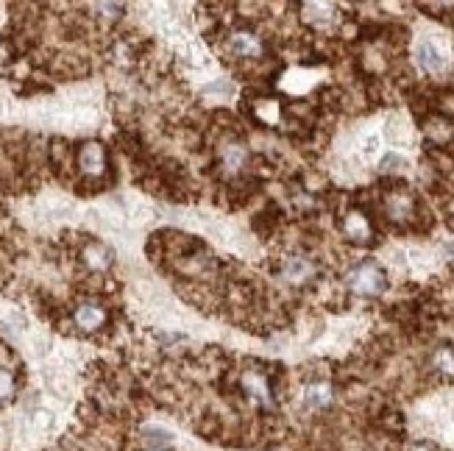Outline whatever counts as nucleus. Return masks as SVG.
<instances>
[{
    "label": "nucleus",
    "instance_id": "f257e3e1",
    "mask_svg": "<svg viewBox=\"0 0 454 451\" xmlns=\"http://www.w3.org/2000/svg\"><path fill=\"white\" fill-rule=\"evenodd\" d=\"M346 284H349V290L360 298H379L388 290V273L377 262L368 259V262H360L349 270Z\"/></svg>",
    "mask_w": 454,
    "mask_h": 451
},
{
    "label": "nucleus",
    "instance_id": "f03ea898",
    "mask_svg": "<svg viewBox=\"0 0 454 451\" xmlns=\"http://www.w3.org/2000/svg\"><path fill=\"white\" fill-rule=\"evenodd\" d=\"M106 148L101 142H87L78 151V170L87 176H103L106 173Z\"/></svg>",
    "mask_w": 454,
    "mask_h": 451
},
{
    "label": "nucleus",
    "instance_id": "7ed1b4c3",
    "mask_svg": "<svg viewBox=\"0 0 454 451\" xmlns=\"http://www.w3.org/2000/svg\"><path fill=\"white\" fill-rule=\"evenodd\" d=\"M229 53L237 59H260L262 56V42L251 31H234L229 36Z\"/></svg>",
    "mask_w": 454,
    "mask_h": 451
},
{
    "label": "nucleus",
    "instance_id": "20e7f679",
    "mask_svg": "<svg viewBox=\"0 0 454 451\" xmlns=\"http://www.w3.org/2000/svg\"><path fill=\"white\" fill-rule=\"evenodd\" d=\"M242 390L249 393V398L257 407H273V393H270V385H268L265 374H260V371L242 374Z\"/></svg>",
    "mask_w": 454,
    "mask_h": 451
},
{
    "label": "nucleus",
    "instance_id": "39448f33",
    "mask_svg": "<svg viewBox=\"0 0 454 451\" xmlns=\"http://www.w3.org/2000/svg\"><path fill=\"white\" fill-rule=\"evenodd\" d=\"M75 326L81 332H98L101 326L106 323V309L98 307L95 301H84V304H78L75 307Z\"/></svg>",
    "mask_w": 454,
    "mask_h": 451
},
{
    "label": "nucleus",
    "instance_id": "423d86ee",
    "mask_svg": "<svg viewBox=\"0 0 454 451\" xmlns=\"http://www.w3.org/2000/svg\"><path fill=\"white\" fill-rule=\"evenodd\" d=\"M281 276L287 281H293V284H304V281H310L315 276V265L307 257H290L284 262V268H281Z\"/></svg>",
    "mask_w": 454,
    "mask_h": 451
},
{
    "label": "nucleus",
    "instance_id": "0eeeda50",
    "mask_svg": "<svg viewBox=\"0 0 454 451\" xmlns=\"http://www.w3.org/2000/svg\"><path fill=\"white\" fill-rule=\"evenodd\" d=\"M332 387H329L326 382H312V385H307L304 387V396H301V401H304V407L307 409H326L329 404H332Z\"/></svg>",
    "mask_w": 454,
    "mask_h": 451
},
{
    "label": "nucleus",
    "instance_id": "6e6552de",
    "mask_svg": "<svg viewBox=\"0 0 454 451\" xmlns=\"http://www.w3.org/2000/svg\"><path fill=\"white\" fill-rule=\"evenodd\" d=\"M81 257H84V265H87L90 270H98V273L109 270V268H112V259H114V257H112V251L106 248L103 242H90Z\"/></svg>",
    "mask_w": 454,
    "mask_h": 451
},
{
    "label": "nucleus",
    "instance_id": "1a4fd4ad",
    "mask_svg": "<svg viewBox=\"0 0 454 451\" xmlns=\"http://www.w3.org/2000/svg\"><path fill=\"white\" fill-rule=\"evenodd\" d=\"M418 64H421L424 73H432V75H438V73L446 70V59H443V53L432 42H421L418 45Z\"/></svg>",
    "mask_w": 454,
    "mask_h": 451
},
{
    "label": "nucleus",
    "instance_id": "9d476101",
    "mask_svg": "<svg viewBox=\"0 0 454 451\" xmlns=\"http://www.w3.org/2000/svg\"><path fill=\"white\" fill-rule=\"evenodd\" d=\"M432 368L446 376V379H454V348L451 346H440L435 354H432Z\"/></svg>",
    "mask_w": 454,
    "mask_h": 451
},
{
    "label": "nucleus",
    "instance_id": "9b49d317",
    "mask_svg": "<svg viewBox=\"0 0 454 451\" xmlns=\"http://www.w3.org/2000/svg\"><path fill=\"white\" fill-rule=\"evenodd\" d=\"M346 234H349L351 240H357V242H365V240L370 237V226H368L365 215L351 212V215L346 218Z\"/></svg>",
    "mask_w": 454,
    "mask_h": 451
},
{
    "label": "nucleus",
    "instance_id": "f8f14e48",
    "mask_svg": "<svg viewBox=\"0 0 454 451\" xmlns=\"http://www.w3.org/2000/svg\"><path fill=\"white\" fill-rule=\"evenodd\" d=\"M245 156H249L245 145H240V142L223 145V165H226L229 170H240V168L245 165Z\"/></svg>",
    "mask_w": 454,
    "mask_h": 451
},
{
    "label": "nucleus",
    "instance_id": "ddd939ff",
    "mask_svg": "<svg viewBox=\"0 0 454 451\" xmlns=\"http://www.w3.org/2000/svg\"><path fill=\"white\" fill-rule=\"evenodd\" d=\"M388 212H390V218H407V215L412 212L409 195H401V192L390 195V198H388Z\"/></svg>",
    "mask_w": 454,
    "mask_h": 451
},
{
    "label": "nucleus",
    "instance_id": "4468645a",
    "mask_svg": "<svg viewBox=\"0 0 454 451\" xmlns=\"http://www.w3.org/2000/svg\"><path fill=\"white\" fill-rule=\"evenodd\" d=\"M14 396V376L6 368H0V401H9Z\"/></svg>",
    "mask_w": 454,
    "mask_h": 451
},
{
    "label": "nucleus",
    "instance_id": "2eb2a0df",
    "mask_svg": "<svg viewBox=\"0 0 454 451\" xmlns=\"http://www.w3.org/2000/svg\"><path fill=\"white\" fill-rule=\"evenodd\" d=\"M407 451H435V448H432L429 443H416V446H409Z\"/></svg>",
    "mask_w": 454,
    "mask_h": 451
},
{
    "label": "nucleus",
    "instance_id": "dca6fc26",
    "mask_svg": "<svg viewBox=\"0 0 454 451\" xmlns=\"http://www.w3.org/2000/svg\"><path fill=\"white\" fill-rule=\"evenodd\" d=\"M142 451H171V448L168 446H145Z\"/></svg>",
    "mask_w": 454,
    "mask_h": 451
}]
</instances>
